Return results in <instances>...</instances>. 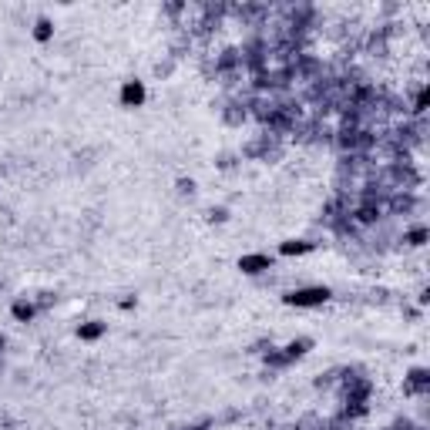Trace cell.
<instances>
[{"label": "cell", "instance_id": "cell-2", "mask_svg": "<svg viewBox=\"0 0 430 430\" xmlns=\"http://www.w3.org/2000/svg\"><path fill=\"white\" fill-rule=\"evenodd\" d=\"M424 387H427V370H413V373H410V383H407L403 390H407V393H417V390H424Z\"/></svg>", "mask_w": 430, "mask_h": 430}, {"label": "cell", "instance_id": "cell-3", "mask_svg": "<svg viewBox=\"0 0 430 430\" xmlns=\"http://www.w3.org/2000/svg\"><path fill=\"white\" fill-rule=\"evenodd\" d=\"M424 239H427V232H424V229H413L403 242H407V246H424Z\"/></svg>", "mask_w": 430, "mask_h": 430}, {"label": "cell", "instance_id": "cell-4", "mask_svg": "<svg viewBox=\"0 0 430 430\" xmlns=\"http://www.w3.org/2000/svg\"><path fill=\"white\" fill-rule=\"evenodd\" d=\"M141 88H138V84H128V88H124V101H141Z\"/></svg>", "mask_w": 430, "mask_h": 430}, {"label": "cell", "instance_id": "cell-1", "mask_svg": "<svg viewBox=\"0 0 430 430\" xmlns=\"http://www.w3.org/2000/svg\"><path fill=\"white\" fill-rule=\"evenodd\" d=\"M323 299H326V289H309V293H299V296H289V303H299V306L323 303Z\"/></svg>", "mask_w": 430, "mask_h": 430}]
</instances>
